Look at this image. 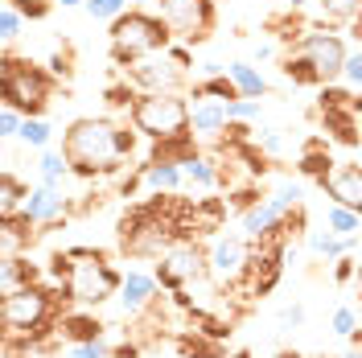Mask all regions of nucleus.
Listing matches in <instances>:
<instances>
[{"label":"nucleus","instance_id":"obj_15","mask_svg":"<svg viewBox=\"0 0 362 358\" xmlns=\"http://www.w3.org/2000/svg\"><path fill=\"white\" fill-rule=\"evenodd\" d=\"M317 185L329 194V202L350 206V210H358L362 214V165H354V161H338L325 178L317 181Z\"/></svg>","mask_w":362,"mask_h":358},{"label":"nucleus","instance_id":"obj_35","mask_svg":"<svg viewBox=\"0 0 362 358\" xmlns=\"http://www.w3.org/2000/svg\"><path fill=\"white\" fill-rule=\"evenodd\" d=\"M21 124H25V112H17V108H4V112H0V136H4V140L21 136Z\"/></svg>","mask_w":362,"mask_h":358},{"label":"nucleus","instance_id":"obj_33","mask_svg":"<svg viewBox=\"0 0 362 358\" xmlns=\"http://www.w3.org/2000/svg\"><path fill=\"white\" fill-rule=\"evenodd\" d=\"M251 120H259V99H230V124H251Z\"/></svg>","mask_w":362,"mask_h":358},{"label":"nucleus","instance_id":"obj_21","mask_svg":"<svg viewBox=\"0 0 362 358\" xmlns=\"http://www.w3.org/2000/svg\"><path fill=\"white\" fill-rule=\"evenodd\" d=\"M309 247H313V255H321V260H341V255H350L358 247V239H341V235H334L325 226V231H313L309 235Z\"/></svg>","mask_w":362,"mask_h":358},{"label":"nucleus","instance_id":"obj_41","mask_svg":"<svg viewBox=\"0 0 362 358\" xmlns=\"http://www.w3.org/2000/svg\"><path fill=\"white\" fill-rule=\"evenodd\" d=\"M334 276H338L341 284H346V280H350V276H354V264H350V260H346V255H341V260H338V268H334Z\"/></svg>","mask_w":362,"mask_h":358},{"label":"nucleus","instance_id":"obj_2","mask_svg":"<svg viewBox=\"0 0 362 358\" xmlns=\"http://www.w3.org/2000/svg\"><path fill=\"white\" fill-rule=\"evenodd\" d=\"M49 280L62 284V292H66L74 305H83V309L103 305V301L115 296L119 284H124V276H119L99 251H90V247H70V251H62V255L54 260Z\"/></svg>","mask_w":362,"mask_h":358},{"label":"nucleus","instance_id":"obj_44","mask_svg":"<svg viewBox=\"0 0 362 358\" xmlns=\"http://www.w3.org/2000/svg\"><path fill=\"white\" fill-rule=\"evenodd\" d=\"M346 358H362V350H350V354H346Z\"/></svg>","mask_w":362,"mask_h":358},{"label":"nucleus","instance_id":"obj_39","mask_svg":"<svg viewBox=\"0 0 362 358\" xmlns=\"http://www.w3.org/2000/svg\"><path fill=\"white\" fill-rule=\"evenodd\" d=\"M280 321H284V325H305V305H284Z\"/></svg>","mask_w":362,"mask_h":358},{"label":"nucleus","instance_id":"obj_11","mask_svg":"<svg viewBox=\"0 0 362 358\" xmlns=\"http://www.w3.org/2000/svg\"><path fill=\"white\" fill-rule=\"evenodd\" d=\"M157 13L169 25V33L189 45L214 29V0H157Z\"/></svg>","mask_w":362,"mask_h":358},{"label":"nucleus","instance_id":"obj_42","mask_svg":"<svg viewBox=\"0 0 362 358\" xmlns=\"http://www.w3.org/2000/svg\"><path fill=\"white\" fill-rule=\"evenodd\" d=\"M54 4H62V8H78V4H87V0H54Z\"/></svg>","mask_w":362,"mask_h":358},{"label":"nucleus","instance_id":"obj_20","mask_svg":"<svg viewBox=\"0 0 362 358\" xmlns=\"http://www.w3.org/2000/svg\"><path fill=\"white\" fill-rule=\"evenodd\" d=\"M25 198H29V185L13 169H4V178H0V219H17Z\"/></svg>","mask_w":362,"mask_h":358},{"label":"nucleus","instance_id":"obj_10","mask_svg":"<svg viewBox=\"0 0 362 358\" xmlns=\"http://www.w3.org/2000/svg\"><path fill=\"white\" fill-rule=\"evenodd\" d=\"M247 264H251V239H247V235L218 231V235L210 239V247H206V272H210V280H214V284H223V289L243 284Z\"/></svg>","mask_w":362,"mask_h":358},{"label":"nucleus","instance_id":"obj_3","mask_svg":"<svg viewBox=\"0 0 362 358\" xmlns=\"http://www.w3.org/2000/svg\"><path fill=\"white\" fill-rule=\"evenodd\" d=\"M346 58H350V50H346V42H341L338 33L305 29L293 42L288 58H284V74L293 83H305V87H325V83L341 79Z\"/></svg>","mask_w":362,"mask_h":358},{"label":"nucleus","instance_id":"obj_19","mask_svg":"<svg viewBox=\"0 0 362 358\" xmlns=\"http://www.w3.org/2000/svg\"><path fill=\"white\" fill-rule=\"evenodd\" d=\"M181 169H185V185H194V190H218L223 185V169L202 153H189L181 161Z\"/></svg>","mask_w":362,"mask_h":358},{"label":"nucleus","instance_id":"obj_38","mask_svg":"<svg viewBox=\"0 0 362 358\" xmlns=\"http://www.w3.org/2000/svg\"><path fill=\"white\" fill-rule=\"evenodd\" d=\"M8 4H17L25 17H45V13H49V4H45V0H8Z\"/></svg>","mask_w":362,"mask_h":358},{"label":"nucleus","instance_id":"obj_4","mask_svg":"<svg viewBox=\"0 0 362 358\" xmlns=\"http://www.w3.org/2000/svg\"><path fill=\"white\" fill-rule=\"evenodd\" d=\"M132 132H140L153 144H177V140H194L189 132V99L181 91H148L136 95L132 112H128Z\"/></svg>","mask_w":362,"mask_h":358},{"label":"nucleus","instance_id":"obj_40","mask_svg":"<svg viewBox=\"0 0 362 358\" xmlns=\"http://www.w3.org/2000/svg\"><path fill=\"white\" fill-rule=\"evenodd\" d=\"M272 54H276V45H272L268 37H264V42H255V62H268Z\"/></svg>","mask_w":362,"mask_h":358},{"label":"nucleus","instance_id":"obj_23","mask_svg":"<svg viewBox=\"0 0 362 358\" xmlns=\"http://www.w3.org/2000/svg\"><path fill=\"white\" fill-rule=\"evenodd\" d=\"M37 280V268L29 260H17V255H4V268H0V292H13L21 284H33Z\"/></svg>","mask_w":362,"mask_h":358},{"label":"nucleus","instance_id":"obj_36","mask_svg":"<svg viewBox=\"0 0 362 358\" xmlns=\"http://www.w3.org/2000/svg\"><path fill=\"white\" fill-rule=\"evenodd\" d=\"M341 79H346V87L358 95V91H362V54H350V58H346V70H341Z\"/></svg>","mask_w":362,"mask_h":358},{"label":"nucleus","instance_id":"obj_43","mask_svg":"<svg viewBox=\"0 0 362 358\" xmlns=\"http://www.w3.org/2000/svg\"><path fill=\"white\" fill-rule=\"evenodd\" d=\"M305 4H309V0H288V8H305Z\"/></svg>","mask_w":362,"mask_h":358},{"label":"nucleus","instance_id":"obj_14","mask_svg":"<svg viewBox=\"0 0 362 358\" xmlns=\"http://www.w3.org/2000/svg\"><path fill=\"white\" fill-rule=\"evenodd\" d=\"M230 128V103L226 99H210V95H189V132L198 140H214Z\"/></svg>","mask_w":362,"mask_h":358},{"label":"nucleus","instance_id":"obj_46","mask_svg":"<svg viewBox=\"0 0 362 358\" xmlns=\"http://www.w3.org/2000/svg\"><path fill=\"white\" fill-rule=\"evenodd\" d=\"M358 33H362V13H358Z\"/></svg>","mask_w":362,"mask_h":358},{"label":"nucleus","instance_id":"obj_26","mask_svg":"<svg viewBox=\"0 0 362 358\" xmlns=\"http://www.w3.org/2000/svg\"><path fill=\"white\" fill-rule=\"evenodd\" d=\"M49 136H54V128H49L45 115H25V124H21V144L25 149L45 153V149H49Z\"/></svg>","mask_w":362,"mask_h":358},{"label":"nucleus","instance_id":"obj_28","mask_svg":"<svg viewBox=\"0 0 362 358\" xmlns=\"http://www.w3.org/2000/svg\"><path fill=\"white\" fill-rule=\"evenodd\" d=\"M25 21H29V17H25L21 8L4 0V4H0V42H4V45H13V42H17V37H21Z\"/></svg>","mask_w":362,"mask_h":358},{"label":"nucleus","instance_id":"obj_24","mask_svg":"<svg viewBox=\"0 0 362 358\" xmlns=\"http://www.w3.org/2000/svg\"><path fill=\"white\" fill-rule=\"evenodd\" d=\"M70 173H74V169H70L66 153H49V149H45L42 161H37V181H42V185H62Z\"/></svg>","mask_w":362,"mask_h":358},{"label":"nucleus","instance_id":"obj_5","mask_svg":"<svg viewBox=\"0 0 362 358\" xmlns=\"http://www.w3.org/2000/svg\"><path fill=\"white\" fill-rule=\"evenodd\" d=\"M169 25L160 21V13H140V8H128L119 21H112L107 29V50H112L115 67H136L140 58L157 54V50H169Z\"/></svg>","mask_w":362,"mask_h":358},{"label":"nucleus","instance_id":"obj_6","mask_svg":"<svg viewBox=\"0 0 362 358\" xmlns=\"http://www.w3.org/2000/svg\"><path fill=\"white\" fill-rule=\"evenodd\" d=\"M0 99L4 108H17L25 115H42L54 99V74H45L37 62L4 54L0 62Z\"/></svg>","mask_w":362,"mask_h":358},{"label":"nucleus","instance_id":"obj_29","mask_svg":"<svg viewBox=\"0 0 362 358\" xmlns=\"http://www.w3.org/2000/svg\"><path fill=\"white\" fill-rule=\"evenodd\" d=\"M329 330H334L338 337H354L362 330V313L358 309H350V305H338L334 317H329Z\"/></svg>","mask_w":362,"mask_h":358},{"label":"nucleus","instance_id":"obj_7","mask_svg":"<svg viewBox=\"0 0 362 358\" xmlns=\"http://www.w3.org/2000/svg\"><path fill=\"white\" fill-rule=\"evenodd\" d=\"M49 321H54V292L37 280L0 296V325L8 337H33Z\"/></svg>","mask_w":362,"mask_h":358},{"label":"nucleus","instance_id":"obj_17","mask_svg":"<svg viewBox=\"0 0 362 358\" xmlns=\"http://www.w3.org/2000/svg\"><path fill=\"white\" fill-rule=\"evenodd\" d=\"M140 185L148 190V194H181V185H185V169H181V161L173 157H153L148 165H140Z\"/></svg>","mask_w":362,"mask_h":358},{"label":"nucleus","instance_id":"obj_18","mask_svg":"<svg viewBox=\"0 0 362 358\" xmlns=\"http://www.w3.org/2000/svg\"><path fill=\"white\" fill-rule=\"evenodd\" d=\"M226 79L239 87V95H243V99H259V95H268V79L255 70V62H243V58L226 62Z\"/></svg>","mask_w":362,"mask_h":358},{"label":"nucleus","instance_id":"obj_9","mask_svg":"<svg viewBox=\"0 0 362 358\" xmlns=\"http://www.w3.org/2000/svg\"><path fill=\"white\" fill-rule=\"evenodd\" d=\"M185 67H189V54L177 50V45H169V50H157V54L140 58L136 67H128V83L140 95H148V91H181L185 79H189Z\"/></svg>","mask_w":362,"mask_h":358},{"label":"nucleus","instance_id":"obj_22","mask_svg":"<svg viewBox=\"0 0 362 358\" xmlns=\"http://www.w3.org/2000/svg\"><path fill=\"white\" fill-rule=\"evenodd\" d=\"M325 226L341 235V239H358L362 231V214L358 210H350V206H338V202H329V210H325Z\"/></svg>","mask_w":362,"mask_h":358},{"label":"nucleus","instance_id":"obj_32","mask_svg":"<svg viewBox=\"0 0 362 358\" xmlns=\"http://www.w3.org/2000/svg\"><path fill=\"white\" fill-rule=\"evenodd\" d=\"M194 91H198V95H210V99H226V103H230V99H239V87L226 79V70H223V74H214V79H206V83H198Z\"/></svg>","mask_w":362,"mask_h":358},{"label":"nucleus","instance_id":"obj_34","mask_svg":"<svg viewBox=\"0 0 362 358\" xmlns=\"http://www.w3.org/2000/svg\"><path fill=\"white\" fill-rule=\"evenodd\" d=\"M66 358H107V342H103V337H90V342H70Z\"/></svg>","mask_w":362,"mask_h":358},{"label":"nucleus","instance_id":"obj_47","mask_svg":"<svg viewBox=\"0 0 362 358\" xmlns=\"http://www.w3.org/2000/svg\"><path fill=\"white\" fill-rule=\"evenodd\" d=\"M358 284H362V268H358Z\"/></svg>","mask_w":362,"mask_h":358},{"label":"nucleus","instance_id":"obj_30","mask_svg":"<svg viewBox=\"0 0 362 358\" xmlns=\"http://www.w3.org/2000/svg\"><path fill=\"white\" fill-rule=\"evenodd\" d=\"M83 8H87L90 21H119L128 13V0H87Z\"/></svg>","mask_w":362,"mask_h":358},{"label":"nucleus","instance_id":"obj_16","mask_svg":"<svg viewBox=\"0 0 362 358\" xmlns=\"http://www.w3.org/2000/svg\"><path fill=\"white\" fill-rule=\"evenodd\" d=\"M157 276L153 272H140V268H132V272H124V284H119V292H115V301H119V309L128 317H136V313H144L153 301H157Z\"/></svg>","mask_w":362,"mask_h":358},{"label":"nucleus","instance_id":"obj_37","mask_svg":"<svg viewBox=\"0 0 362 358\" xmlns=\"http://www.w3.org/2000/svg\"><path fill=\"white\" fill-rule=\"evenodd\" d=\"M255 144H259L264 153H272V157H276V153L284 149V140L276 136V128H259V136H255Z\"/></svg>","mask_w":362,"mask_h":358},{"label":"nucleus","instance_id":"obj_12","mask_svg":"<svg viewBox=\"0 0 362 358\" xmlns=\"http://www.w3.org/2000/svg\"><path fill=\"white\" fill-rule=\"evenodd\" d=\"M202 276H206V251L194 239H177L157 260V280L169 292H185L194 280H202Z\"/></svg>","mask_w":362,"mask_h":358},{"label":"nucleus","instance_id":"obj_31","mask_svg":"<svg viewBox=\"0 0 362 358\" xmlns=\"http://www.w3.org/2000/svg\"><path fill=\"white\" fill-rule=\"evenodd\" d=\"M317 4L329 21H358L362 13V0H317Z\"/></svg>","mask_w":362,"mask_h":358},{"label":"nucleus","instance_id":"obj_8","mask_svg":"<svg viewBox=\"0 0 362 358\" xmlns=\"http://www.w3.org/2000/svg\"><path fill=\"white\" fill-rule=\"evenodd\" d=\"M300 210V185L296 181H284L280 190H272L268 198H255L251 206H243V235H247L251 243L255 239H268L276 231H284V219Z\"/></svg>","mask_w":362,"mask_h":358},{"label":"nucleus","instance_id":"obj_13","mask_svg":"<svg viewBox=\"0 0 362 358\" xmlns=\"http://www.w3.org/2000/svg\"><path fill=\"white\" fill-rule=\"evenodd\" d=\"M66 210H70V202H66V194H62V185H42V181H37V185H29L21 219L29 226H54V223L66 219Z\"/></svg>","mask_w":362,"mask_h":358},{"label":"nucleus","instance_id":"obj_27","mask_svg":"<svg viewBox=\"0 0 362 358\" xmlns=\"http://www.w3.org/2000/svg\"><path fill=\"white\" fill-rule=\"evenodd\" d=\"M334 165H338V161H329V153H325L321 144H309V149L300 153V161H296V169H300L305 178H313V181H321Z\"/></svg>","mask_w":362,"mask_h":358},{"label":"nucleus","instance_id":"obj_1","mask_svg":"<svg viewBox=\"0 0 362 358\" xmlns=\"http://www.w3.org/2000/svg\"><path fill=\"white\" fill-rule=\"evenodd\" d=\"M136 136L107 115H83L74 120L62 136V153L78 178H107L119 173L124 161L132 157Z\"/></svg>","mask_w":362,"mask_h":358},{"label":"nucleus","instance_id":"obj_45","mask_svg":"<svg viewBox=\"0 0 362 358\" xmlns=\"http://www.w3.org/2000/svg\"><path fill=\"white\" fill-rule=\"evenodd\" d=\"M280 358H300V354H288V350H284V354H280Z\"/></svg>","mask_w":362,"mask_h":358},{"label":"nucleus","instance_id":"obj_25","mask_svg":"<svg viewBox=\"0 0 362 358\" xmlns=\"http://www.w3.org/2000/svg\"><path fill=\"white\" fill-rule=\"evenodd\" d=\"M58 334L66 342H90V337H103V325L95 317H58Z\"/></svg>","mask_w":362,"mask_h":358}]
</instances>
